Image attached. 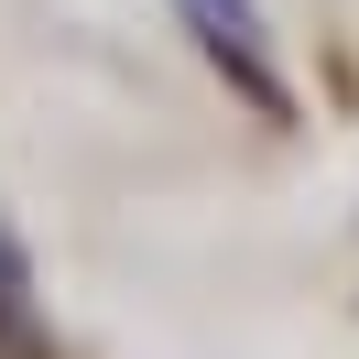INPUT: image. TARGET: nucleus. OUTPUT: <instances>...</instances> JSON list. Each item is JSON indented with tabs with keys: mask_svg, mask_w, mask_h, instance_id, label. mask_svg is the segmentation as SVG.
<instances>
[{
	"mask_svg": "<svg viewBox=\"0 0 359 359\" xmlns=\"http://www.w3.org/2000/svg\"><path fill=\"white\" fill-rule=\"evenodd\" d=\"M185 22H196V44L229 66V88L240 98H283V76H272V33H262V0H185Z\"/></svg>",
	"mask_w": 359,
	"mask_h": 359,
	"instance_id": "nucleus-1",
	"label": "nucleus"
},
{
	"mask_svg": "<svg viewBox=\"0 0 359 359\" xmlns=\"http://www.w3.org/2000/svg\"><path fill=\"white\" fill-rule=\"evenodd\" d=\"M0 359H44V316H33V272L0 229Z\"/></svg>",
	"mask_w": 359,
	"mask_h": 359,
	"instance_id": "nucleus-2",
	"label": "nucleus"
}]
</instances>
